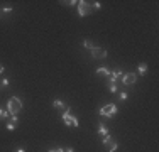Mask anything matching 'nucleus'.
Here are the masks:
<instances>
[{
	"label": "nucleus",
	"mask_w": 159,
	"mask_h": 152,
	"mask_svg": "<svg viewBox=\"0 0 159 152\" xmlns=\"http://www.w3.org/2000/svg\"><path fill=\"white\" fill-rule=\"evenodd\" d=\"M7 108H9L10 115H17V113L22 110V101H20V98H17V96L9 98V101H7Z\"/></svg>",
	"instance_id": "f257e3e1"
},
{
	"label": "nucleus",
	"mask_w": 159,
	"mask_h": 152,
	"mask_svg": "<svg viewBox=\"0 0 159 152\" xmlns=\"http://www.w3.org/2000/svg\"><path fill=\"white\" fill-rule=\"evenodd\" d=\"M92 5H90L88 2H85V0H80L78 2V14L81 15V17H86V15L92 14Z\"/></svg>",
	"instance_id": "f03ea898"
},
{
	"label": "nucleus",
	"mask_w": 159,
	"mask_h": 152,
	"mask_svg": "<svg viewBox=\"0 0 159 152\" xmlns=\"http://www.w3.org/2000/svg\"><path fill=\"white\" fill-rule=\"evenodd\" d=\"M115 112H117V105H113V103H108V105H105L100 108V115L108 117V118H112V117L115 115Z\"/></svg>",
	"instance_id": "7ed1b4c3"
},
{
	"label": "nucleus",
	"mask_w": 159,
	"mask_h": 152,
	"mask_svg": "<svg viewBox=\"0 0 159 152\" xmlns=\"http://www.w3.org/2000/svg\"><path fill=\"white\" fill-rule=\"evenodd\" d=\"M102 142H103V145L107 147V150H108V152H115V150H117V147H119V144H117L115 140L112 139L110 134L105 135L103 139H102Z\"/></svg>",
	"instance_id": "20e7f679"
},
{
	"label": "nucleus",
	"mask_w": 159,
	"mask_h": 152,
	"mask_svg": "<svg viewBox=\"0 0 159 152\" xmlns=\"http://www.w3.org/2000/svg\"><path fill=\"white\" fill-rule=\"evenodd\" d=\"M63 120L66 125H70V127H78V118L73 115H70V112H64L63 113Z\"/></svg>",
	"instance_id": "39448f33"
},
{
	"label": "nucleus",
	"mask_w": 159,
	"mask_h": 152,
	"mask_svg": "<svg viewBox=\"0 0 159 152\" xmlns=\"http://www.w3.org/2000/svg\"><path fill=\"white\" fill-rule=\"evenodd\" d=\"M92 58H95V59H105V58H107V49H103V47L92 49Z\"/></svg>",
	"instance_id": "423d86ee"
},
{
	"label": "nucleus",
	"mask_w": 159,
	"mask_h": 152,
	"mask_svg": "<svg viewBox=\"0 0 159 152\" xmlns=\"http://www.w3.org/2000/svg\"><path fill=\"white\" fill-rule=\"evenodd\" d=\"M122 78H124L122 69H113V71H110V76H108V81H112V83H119Z\"/></svg>",
	"instance_id": "0eeeda50"
},
{
	"label": "nucleus",
	"mask_w": 159,
	"mask_h": 152,
	"mask_svg": "<svg viewBox=\"0 0 159 152\" xmlns=\"http://www.w3.org/2000/svg\"><path fill=\"white\" fill-rule=\"evenodd\" d=\"M135 81H137V76H135L134 73H127V74H124V78H122V83L127 85V86L134 85Z\"/></svg>",
	"instance_id": "6e6552de"
},
{
	"label": "nucleus",
	"mask_w": 159,
	"mask_h": 152,
	"mask_svg": "<svg viewBox=\"0 0 159 152\" xmlns=\"http://www.w3.org/2000/svg\"><path fill=\"white\" fill-rule=\"evenodd\" d=\"M52 106H54V108H59V110H63V112H70V106H68L66 103H63L61 100H54L52 101Z\"/></svg>",
	"instance_id": "1a4fd4ad"
},
{
	"label": "nucleus",
	"mask_w": 159,
	"mask_h": 152,
	"mask_svg": "<svg viewBox=\"0 0 159 152\" xmlns=\"http://www.w3.org/2000/svg\"><path fill=\"white\" fill-rule=\"evenodd\" d=\"M83 46H85L86 49H90V51H92V49H95V47H97V46H95V42H93L92 39H85V41H83Z\"/></svg>",
	"instance_id": "9d476101"
},
{
	"label": "nucleus",
	"mask_w": 159,
	"mask_h": 152,
	"mask_svg": "<svg viewBox=\"0 0 159 152\" xmlns=\"http://www.w3.org/2000/svg\"><path fill=\"white\" fill-rule=\"evenodd\" d=\"M97 74H100V76H110V69H108V68H98L97 69Z\"/></svg>",
	"instance_id": "9b49d317"
},
{
	"label": "nucleus",
	"mask_w": 159,
	"mask_h": 152,
	"mask_svg": "<svg viewBox=\"0 0 159 152\" xmlns=\"http://www.w3.org/2000/svg\"><path fill=\"white\" fill-rule=\"evenodd\" d=\"M137 69H139V74H146V71H147V64H146V63H141Z\"/></svg>",
	"instance_id": "f8f14e48"
},
{
	"label": "nucleus",
	"mask_w": 159,
	"mask_h": 152,
	"mask_svg": "<svg viewBox=\"0 0 159 152\" xmlns=\"http://www.w3.org/2000/svg\"><path fill=\"white\" fill-rule=\"evenodd\" d=\"M98 134H100V135H108V130H107V128H105V125L103 123H100V128H98Z\"/></svg>",
	"instance_id": "ddd939ff"
},
{
	"label": "nucleus",
	"mask_w": 159,
	"mask_h": 152,
	"mask_svg": "<svg viewBox=\"0 0 159 152\" xmlns=\"http://www.w3.org/2000/svg\"><path fill=\"white\" fill-rule=\"evenodd\" d=\"M108 90H110L112 93H115V91H117V83H112V81H108Z\"/></svg>",
	"instance_id": "4468645a"
},
{
	"label": "nucleus",
	"mask_w": 159,
	"mask_h": 152,
	"mask_svg": "<svg viewBox=\"0 0 159 152\" xmlns=\"http://www.w3.org/2000/svg\"><path fill=\"white\" fill-rule=\"evenodd\" d=\"M10 123H12V125H16V127H17V123H19L17 115H12V117H10Z\"/></svg>",
	"instance_id": "2eb2a0df"
},
{
	"label": "nucleus",
	"mask_w": 159,
	"mask_h": 152,
	"mask_svg": "<svg viewBox=\"0 0 159 152\" xmlns=\"http://www.w3.org/2000/svg\"><path fill=\"white\" fill-rule=\"evenodd\" d=\"M64 3V5H75V3H78V2H75V0H68V2H61Z\"/></svg>",
	"instance_id": "dca6fc26"
},
{
	"label": "nucleus",
	"mask_w": 159,
	"mask_h": 152,
	"mask_svg": "<svg viewBox=\"0 0 159 152\" xmlns=\"http://www.w3.org/2000/svg\"><path fill=\"white\" fill-rule=\"evenodd\" d=\"M90 5H92V9H93V7H95V9H100V2H93V3H90Z\"/></svg>",
	"instance_id": "f3484780"
},
{
	"label": "nucleus",
	"mask_w": 159,
	"mask_h": 152,
	"mask_svg": "<svg viewBox=\"0 0 159 152\" xmlns=\"http://www.w3.org/2000/svg\"><path fill=\"white\" fill-rule=\"evenodd\" d=\"M7 115H9V113H7V112H3V110L0 108V118H5Z\"/></svg>",
	"instance_id": "a211bd4d"
},
{
	"label": "nucleus",
	"mask_w": 159,
	"mask_h": 152,
	"mask_svg": "<svg viewBox=\"0 0 159 152\" xmlns=\"http://www.w3.org/2000/svg\"><path fill=\"white\" fill-rule=\"evenodd\" d=\"M49 152H64V149H61V147H58V149H51Z\"/></svg>",
	"instance_id": "6ab92c4d"
},
{
	"label": "nucleus",
	"mask_w": 159,
	"mask_h": 152,
	"mask_svg": "<svg viewBox=\"0 0 159 152\" xmlns=\"http://www.w3.org/2000/svg\"><path fill=\"white\" fill-rule=\"evenodd\" d=\"M120 100H127V93H120Z\"/></svg>",
	"instance_id": "aec40b11"
},
{
	"label": "nucleus",
	"mask_w": 159,
	"mask_h": 152,
	"mask_svg": "<svg viewBox=\"0 0 159 152\" xmlns=\"http://www.w3.org/2000/svg\"><path fill=\"white\" fill-rule=\"evenodd\" d=\"M2 12H5V14H9V12H12V9H10V7H5V9L2 10Z\"/></svg>",
	"instance_id": "412c9836"
},
{
	"label": "nucleus",
	"mask_w": 159,
	"mask_h": 152,
	"mask_svg": "<svg viewBox=\"0 0 159 152\" xmlns=\"http://www.w3.org/2000/svg\"><path fill=\"white\" fill-rule=\"evenodd\" d=\"M64 152H73V147H68V149L64 150Z\"/></svg>",
	"instance_id": "4be33fe9"
},
{
	"label": "nucleus",
	"mask_w": 159,
	"mask_h": 152,
	"mask_svg": "<svg viewBox=\"0 0 159 152\" xmlns=\"http://www.w3.org/2000/svg\"><path fill=\"white\" fill-rule=\"evenodd\" d=\"M2 73H3V66L0 64V74H2Z\"/></svg>",
	"instance_id": "5701e85b"
},
{
	"label": "nucleus",
	"mask_w": 159,
	"mask_h": 152,
	"mask_svg": "<svg viewBox=\"0 0 159 152\" xmlns=\"http://www.w3.org/2000/svg\"><path fill=\"white\" fill-rule=\"evenodd\" d=\"M17 152H25V150H24V149H19V150H17Z\"/></svg>",
	"instance_id": "b1692460"
}]
</instances>
